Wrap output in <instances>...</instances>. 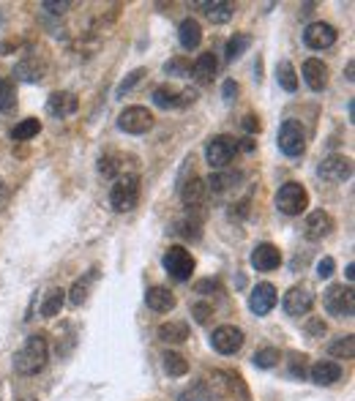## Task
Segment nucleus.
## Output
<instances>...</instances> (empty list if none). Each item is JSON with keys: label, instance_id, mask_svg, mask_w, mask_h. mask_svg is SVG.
Masks as SVG:
<instances>
[{"label": "nucleus", "instance_id": "de8ad7c7", "mask_svg": "<svg viewBox=\"0 0 355 401\" xmlns=\"http://www.w3.org/2000/svg\"><path fill=\"white\" fill-rule=\"evenodd\" d=\"M309 333H325V322H320V319H312Z\"/></svg>", "mask_w": 355, "mask_h": 401}, {"label": "nucleus", "instance_id": "412c9836", "mask_svg": "<svg viewBox=\"0 0 355 401\" xmlns=\"http://www.w3.org/2000/svg\"><path fill=\"white\" fill-rule=\"evenodd\" d=\"M145 303H148V309L167 314V311L175 309V295H172L167 287H151L148 295H145Z\"/></svg>", "mask_w": 355, "mask_h": 401}, {"label": "nucleus", "instance_id": "1a4fd4ad", "mask_svg": "<svg viewBox=\"0 0 355 401\" xmlns=\"http://www.w3.org/2000/svg\"><path fill=\"white\" fill-rule=\"evenodd\" d=\"M317 175L328 183H345V181L353 178V161L345 158V156H328L317 167Z\"/></svg>", "mask_w": 355, "mask_h": 401}, {"label": "nucleus", "instance_id": "ea45409f", "mask_svg": "<svg viewBox=\"0 0 355 401\" xmlns=\"http://www.w3.org/2000/svg\"><path fill=\"white\" fill-rule=\"evenodd\" d=\"M142 74H145L142 68H137V71H131L129 77H126V80H123V82L118 85V96H123V93H126V91H131V88H134V85H137V82L142 80Z\"/></svg>", "mask_w": 355, "mask_h": 401}, {"label": "nucleus", "instance_id": "09e8293b", "mask_svg": "<svg viewBox=\"0 0 355 401\" xmlns=\"http://www.w3.org/2000/svg\"><path fill=\"white\" fill-rule=\"evenodd\" d=\"M353 71H355V66L353 63H347V80H350V82H353Z\"/></svg>", "mask_w": 355, "mask_h": 401}, {"label": "nucleus", "instance_id": "f03ea898", "mask_svg": "<svg viewBox=\"0 0 355 401\" xmlns=\"http://www.w3.org/2000/svg\"><path fill=\"white\" fill-rule=\"evenodd\" d=\"M137 199H139V175H121L109 191V205L118 213H129L137 208Z\"/></svg>", "mask_w": 355, "mask_h": 401}, {"label": "nucleus", "instance_id": "2f4dec72", "mask_svg": "<svg viewBox=\"0 0 355 401\" xmlns=\"http://www.w3.org/2000/svg\"><path fill=\"white\" fill-rule=\"evenodd\" d=\"M164 371H167L169 377H183V374L189 371V363H186V358H183V355H178V352H167V355H164Z\"/></svg>", "mask_w": 355, "mask_h": 401}, {"label": "nucleus", "instance_id": "20e7f679", "mask_svg": "<svg viewBox=\"0 0 355 401\" xmlns=\"http://www.w3.org/2000/svg\"><path fill=\"white\" fill-rule=\"evenodd\" d=\"M276 208L285 216H301L309 208V191L301 183H285L276 194Z\"/></svg>", "mask_w": 355, "mask_h": 401}, {"label": "nucleus", "instance_id": "c9c22d12", "mask_svg": "<svg viewBox=\"0 0 355 401\" xmlns=\"http://www.w3.org/2000/svg\"><path fill=\"white\" fill-rule=\"evenodd\" d=\"M178 401H216V396L211 393V388H208L205 382H197L194 388L183 391V393H181V399H178Z\"/></svg>", "mask_w": 355, "mask_h": 401}, {"label": "nucleus", "instance_id": "cd10ccee", "mask_svg": "<svg viewBox=\"0 0 355 401\" xmlns=\"http://www.w3.org/2000/svg\"><path fill=\"white\" fill-rule=\"evenodd\" d=\"M276 80H279V85H282L287 93H295V88H298L295 68H292V63H287V61H282L276 66Z\"/></svg>", "mask_w": 355, "mask_h": 401}, {"label": "nucleus", "instance_id": "c756f323", "mask_svg": "<svg viewBox=\"0 0 355 401\" xmlns=\"http://www.w3.org/2000/svg\"><path fill=\"white\" fill-rule=\"evenodd\" d=\"M38 131H41V121H38V118H25L22 123L14 126L11 137H14V139H20V142H25V139H33Z\"/></svg>", "mask_w": 355, "mask_h": 401}, {"label": "nucleus", "instance_id": "c03bdc74", "mask_svg": "<svg viewBox=\"0 0 355 401\" xmlns=\"http://www.w3.org/2000/svg\"><path fill=\"white\" fill-rule=\"evenodd\" d=\"M303 361H306L303 355H301V358H298V355L292 358L290 369H292V374H295V377H303V374H306V363H303Z\"/></svg>", "mask_w": 355, "mask_h": 401}, {"label": "nucleus", "instance_id": "2eb2a0df", "mask_svg": "<svg viewBox=\"0 0 355 401\" xmlns=\"http://www.w3.org/2000/svg\"><path fill=\"white\" fill-rule=\"evenodd\" d=\"M282 265V251L273 243H257L252 251V268L257 271H276Z\"/></svg>", "mask_w": 355, "mask_h": 401}, {"label": "nucleus", "instance_id": "58836bf2", "mask_svg": "<svg viewBox=\"0 0 355 401\" xmlns=\"http://www.w3.org/2000/svg\"><path fill=\"white\" fill-rule=\"evenodd\" d=\"M192 66H189V61L186 58H175V61H169L167 66H164V71L169 74V77H186V71H189Z\"/></svg>", "mask_w": 355, "mask_h": 401}, {"label": "nucleus", "instance_id": "6ab92c4d", "mask_svg": "<svg viewBox=\"0 0 355 401\" xmlns=\"http://www.w3.org/2000/svg\"><path fill=\"white\" fill-rule=\"evenodd\" d=\"M216 68H219V61H216V55L213 52H202L192 66V77L199 82V85H208L211 80H213V74H216Z\"/></svg>", "mask_w": 355, "mask_h": 401}, {"label": "nucleus", "instance_id": "39448f33", "mask_svg": "<svg viewBox=\"0 0 355 401\" xmlns=\"http://www.w3.org/2000/svg\"><path fill=\"white\" fill-rule=\"evenodd\" d=\"M164 271L175 281H189L194 273V257L183 246H169L162 257Z\"/></svg>", "mask_w": 355, "mask_h": 401}, {"label": "nucleus", "instance_id": "a18cd8bd", "mask_svg": "<svg viewBox=\"0 0 355 401\" xmlns=\"http://www.w3.org/2000/svg\"><path fill=\"white\" fill-rule=\"evenodd\" d=\"M243 128H246V131H259V121L255 115H246V118H243Z\"/></svg>", "mask_w": 355, "mask_h": 401}, {"label": "nucleus", "instance_id": "f8f14e48", "mask_svg": "<svg viewBox=\"0 0 355 401\" xmlns=\"http://www.w3.org/2000/svg\"><path fill=\"white\" fill-rule=\"evenodd\" d=\"M276 287L273 284H268V281H262L255 287V292H252V298H249V309L255 311L257 317H265V314H271L273 306H276Z\"/></svg>", "mask_w": 355, "mask_h": 401}, {"label": "nucleus", "instance_id": "37998d69", "mask_svg": "<svg viewBox=\"0 0 355 401\" xmlns=\"http://www.w3.org/2000/svg\"><path fill=\"white\" fill-rule=\"evenodd\" d=\"M68 6H71V3H50V0H44V3H41V8H47L50 14H63Z\"/></svg>", "mask_w": 355, "mask_h": 401}, {"label": "nucleus", "instance_id": "a211bd4d", "mask_svg": "<svg viewBox=\"0 0 355 401\" xmlns=\"http://www.w3.org/2000/svg\"><path fill=\"white\" fill-rule=\"evenodd\" d=\"M303 80H306V85L312 91H325V85H328V66L323 61H317V58L306 61L303 63Z\"/></svg>", "mask_w": 355, "mask_h": 401}, {"label": "nucleus", "instance_id": "e433bc0d", "mask_svg": "<svg viewBox=\"0 0 355 401\" xmlns=\"http://www.w3.org/2000/svg\"><path fill=\"white\" fill-rule=\"evenodd\" d=\"M14 101H17L14 85H11V82H8L6 77H0V112L11 109V107H14Z\"/></svg>", "mask_w": 355, "mask_h": 401}, {"label": "nucleus", "instance_id": "bb28decb", "mask_svg": "<svg viewBox=\"0 0 355 401\" xmlns=\"http://www.w3.org/2000/svg\"><path fill=\"white\" fill-rule=\"evenodd\" d=\"M153 104L162 107V109H169V107H181V91H172L169 85H162L153 91Z\"/></svg>", "mask_w": 355, "mask_h": 401}, {"label": "nucleus", "instance_id": "5701e85b", "mask_svg": "<svg viewBox=\"0 0 355 401\" xmlns=\"http://www.w3.org/2000/svg\"><path fill=\"white\" fill-rule=\"evenodd\" d=\"M159 339L167 344H183L189 339V325L186 322H164L159 328Z\"/></svg>", "mask_w": 355, "mask_h": 401}, {"label": "nucleus", "instance_id": "7c9ffc66", "mask_svg": "<svg viewBox=\"0 0 355 401\" xmlns=\"http://www.w3.org/2000/svg\"><path fill=\"white\" fill-rule=\"evenodd\" d=\"M238 183V175H232V172H213L208 181H205V186H208V191H213V194H222V191H227L229 186Z\"/></svg>", "mask_w": 355, "mask_h": 401}, {"label": "nucleus", "instance_id": "7ed1b4c3", "mask_svg": "<svg viewBox=\"0 0 355 401\" xmlns=\"http://www.w3.org/2000/svg\"><path fill=\"white\" fill-rule=\"evenodd\" d=\"M325 301V309L331 317H339V319H350L355 311V295L350 287H345V284H333V287H328L323 295Z\"/></svg>", "mask_w": 355, "mask_h": 401}, {"label": "nucleus", "instance_id": "0eeeda50", "mask_svg": "<svg viewBox=\"0 0 355 401\" xmlns=\"http://www.w3.org/2000/svg\"><path fill=\"white\" fill-rule=\"evenodd\" d=\"M235 153H238V142L232 137H227V134L213 137L208 142V148H205V158H208L211 169H225L227 164L235 158Z\"/></svg>", "mask_w": 355, "mask_h": 401}, {"label": "nucleus", "instance_id": "4468645a", "mask_svg": "<svg viewBox=\"0 0 355 401\" xmlns=\"http://www.w3.org/2000/svg\"><path fill=\"white\" fill-rule=\"evenodd\" d=\"M331 229H333V218H331V213L315 211V213L306 216V224H303L306 241H323V238L331 235Z\"/></svg>", "mask_w": 355, "mask_h": 401}, {"label": "nucleus", "instance_id": "9b49d317", "mask_svg": "<svg viewBox=\"0 0 355 401\" xmlns=\"http://www.w3.org/2000/svg\"><path fill=\"white\" fill-rule=\"evenodd\" d=\"M336 28L333 25H328V22H312V25H306V31H303V44L309 47V50H328V47H333L336 44Z\"/></svg>", "mask_w": 355, "mask_h": 401}, {"label": "nucleus", "instance_id": "a878e982", "mask_svg": "<svg viewBox=\"0 0 355 401\" xmlns=\"http://www.w3.org/2000/svg\"><path fill=\"white\" fill-rule=\"evenodd\" d=\"M14 74H17V80H25V82H38V80H41V74H44V66L38 63V58H28V61L17 63Z\"/></svg>", "mask_w": 355, "mask_h": 401}, {"label": "nucleus", "instance_id": "8fccbe9b", "mask_svg": "<svg viewBox=\"0 0 355 401\" xmlns=\"http://www.w3.org/2000/svg\"><path fill=\"white\" fill-rule=\"evenodd\" d=\"M353 271H355V265H353V262H350V265H347V278H350V281H353V278H355Z\"/></svg>", "mask_w": 355, "mask_h": 401}, {"label": "nucleus", "instance_id": "aec40b11", "mask_svg": "<svg viewBox=\"0 0 355 401\" xmlns=\"http://www.w3.org/2000/svg\"><path fill=\"white\" fill-rule=\"evenodd\" d=\"M197 8H202L205 11V17L213 22V25H225L232 20V11H235V6L232 3H225V0H213V3H197Z\"/></svg>", "mask_w": 355, "mask_h": 401}, {"label": "nucleus", "instance_id": "393cba45", "mask_svg": "<svg viewBox=\"0 0 355 401\" xmlns=\"http://www.w3.org/2000/svg\"><path fill=\"white\" fill-rule=\"evenodd\" d=\"M66 303V289H61V287H55V289H50L47 292V298H44V303H41V317H58L61 314V309H63Z\"/></svg>", "mask_w": 355, "mask_h": 401}, {"label": "nucleus", "instance_id": "473e14b6", "mask_svg": "<svg viewBox=\"0 0 355 401\" xmlns=\"http://www.w3.org/2000/svg\"><path fill=\"white\" fill-rule=\"evenodd\" d=\"M328 352L333 355V358H342V361H350L355 352V339L353 336H342V339H336L331 347H328Z\"/></svg>", "mask_w": 355, "mask_h": 401}, {"label": "nucleus", "instance_id": "c85d7f7f", "mask_svg": "<svg viewBox=\"0 0 355 401\" xmlns=\"http://www.w3.org/2000/svg\"><path fill=\"white\" fill-rule=\"evenodd\" d=\"M249 44H252V38H249L246 33H235V36L227 41V61H238V58L249 50Z\"/></svg>", "mask_w": 355, "mask_h": 401}, {"label": "nucleus", "instance_id": "49530a36", "mask_svg": "<svg viewBox=\"0 0 355 401\" xmlns=\"http://www.w3.org/2000/svg\"><path fill=\"white\" fill-rule=\"evenodd\" d=\"M222 93H225V101H232V96L238 93V85H235V82H225Z\"/></svg>", "mask_w": 355, "mask_h": 401}, {"label": "nucleus", "instance_id": "ddd939ff", "mask_svg": "<svg viewBox=\"0 0 355 401\" xmlns=\"http://www.w3.org/2000/svg\"><path fill=\"white\" fill-rule=\"evenodd\" d=\"M312 306H315V295L306 287H292L290 292L285 295V311L290 317H303V314L312 311Z\"/></svg>", "mask_w": 355, "mask_h": 401}, {"label": "nucleus", "instance_id": "f704fd0d", "mask_svg": "<svg viewBox=\"0 0 355 401\" xmlns=\"http://www.w3.org/2000/svg\"><path fill=\"white\" fill-rule=\"evenodd\" d=\"M279 358H282V355H279V349L265 347V349L255 352V358H252V361H255V366H257V369H273V366L279 363Z\"/></svg>", "mask_w": 355, "mask_h": 401}, {"label": "nucleus", "instance_id": "9d476101", "mask_svg": "<svg viewBox=\"0 0 355 401\" xmlns=\"http://www.w3.org/2000/svg\"><path fill=\"white\" fill-rule=\"evenodd\" d=\"M243 331L241 328H235V325H222V328H216L213 331V336H211V344H213V349L216 352H222V355H235L241 347H243Z\"/></svg>", "mask_w": 355, "mask_h": 401}, {"label": "nucleus", "instance_id": "72a5a7b5", "mask_svg": "<svg viewBox=\"0 0 355 401\" xmlns=\"http://www.w3.org/2000/svg\"><path fill=\"white\" fill-rule=\"evenodd\" d=\"M93 278H96V271H93L91 276L85 278V281L80 278V281L71 287V292H66V295H68V301H71L74 306H82V303L88 301V287H91V281H93Z\"/></svg>", "mask_w": 355, "mask_h": 401}, {"label": "nucleus", "instance_id": "3c124183", "mask_svg": "<svg viewBox=\"0 0 355 401\" xmlns=\"http://www.w3.org/2000/svg\"><path fill=\"white\" fill-rule=\"evenodd\" d=\"M0 197H3V186H0Z\"/></svg>", "mask_w": 355, "mask_h": 401}, {"label": "nucleus", "instance_id": "4c0bfd02", "mask_svg": "<svg viewBox=\"0 0 355 401\" xmlns=\"http://www.w3.org/2000/svg\"><path fill=\"white\" fill-rule=\"evenodd\" d=\"M98 172H101L104 178H115V175L121 172L118 158H115V156H101V158H98Z\"/></svg>", "mask_w": 355, "mask_h": 401}, {"label": "nucleus", "instance_id": "6e6552de", "mask_svg": "<svg viewBox=\"0 0 355 401\" xmlns=\"http://www.w3.org/2000/svg\"><path fill=\"white\" fill-rule=\"evenodd\" d=\"M118 128L126 134H145L153 128V115L145 107H126L118 118Z\"/></svg>", "mask_w": 355, "mask_h": 401}, {"label": "nucleus", "instance_id": "b1692460", "mask_svg": "<svg viewBox=\"0 0 355 401\" xmlns=\"http://www.w3.org/2000/svg\"><path fill=\"white\" fill-rule=\"evenodd\" d=\"M205 194H208V186H205V181H199V178H192L189 183L181 186V197H183V202H186L189 208H192V205L197 208Z\"/></svg>", "mask_w": 355, "mask_h": 401}, {"label": "nucleus", "instance_id": "a19ab883", "mask_svg": "<svg viewBox=\"0 0 355 401\" xmlns=\"http://www.w3.org/2000/svg\"><path fill=\"white\" fill-rule=\"evenodd\" d=\"M333 268H336V262H333L331 257H323V259L317 262V276H320V278H331V276H333Z\"/></svg>", "mask_w": 355, "mask_h": 401}, {"label": "nucleus", "instance_id": "dca6fc26", "mask_svg": "<svg viewBox=\"0 0 355 401\" xmlns=\"http://www.w3.org/2000/svg\"><path fill=\"white\" fill-rule=\"evenodd\" d=\"M77 107H80L77 96H74V93H68V91L52 93V96H50V101H47V109H50V115H55V118H68V115H74V112H77Z\"/></svg>", "mask_w": 355, "mask_h": 401}, {"label": "nucleus", "instance_id": "f257e3e1", "mask_svg": "<svg viewBox=\"0 0 355 401\" xmlns=\"http://www.w3.org/2000/svg\"><path fill=\"white\" fill-rule=\"evenodd\" d=\"M50 361V347H47V339L44 336H31L20 347V352L14 355V371L22 374V377H33L47 366Z\"/></svg>", "mask_w": 355, "mask_h": 401}, {"label": "nucleus", "instance_id": "79ce46f5", "mask_svg": "<svg viewBox=\"0 0 355 401\" xmlns=\"http://www.w3.org/2000/svg\"><path fill=\"white\" fill-rule=\"evenodd\" d=\"M211 306H205V303H197V306H194L192 309V314H194V319H197V322H199V325H205V322H208V317H211Z\"/></svg>", "mask_w": 355, "mask_h": 401}, {"label": "nucleus", "instance_id": "4be33fe9", "mask_svg": "<svg viewBox=\"0 0 355 401\" xmlns=\"http://www.w3.org/2000/svg\"><path fill=\"white\" fill-rule=\"evenodd\" d=\"M178 41H181L183 50H197L199 41H202V28H199V22L192 20V17L183 20V22L178 25Z\"/></svg>", "mask_w": 355, "mask_h": 401}, {"label": "nucleus", "instance_id": "f3484780", "mask_svg": "<svg viewBox=\"0 0 355 401\" xmlns=\"http://www.w3.org/2000/svg\"><path fill=\"white\" fill-rule=\"evenodd\" d=\"M309 377H312L315 385L328 388V385H333V382L342 379V366L333 363V361H317V363L312 366V371H309Z\"/></svg>", "mask_w": 355, "mask_h": 401}, {"label": "nucleus", "instance_id": "423d86ee", "mask_svg": "<svg viewBox=\"0 0 355 401\" xmlns=\"http://www.w3.org/2000/svg\"><path fill=\"white\" fill-rule=\"evenodd\" d=\"M279 151L290 158H298V156L306 151V131L298 121H285L282 128H279Z\"/></svg>", "mask_w": 355, "mask_h": 401}]
</instances>
